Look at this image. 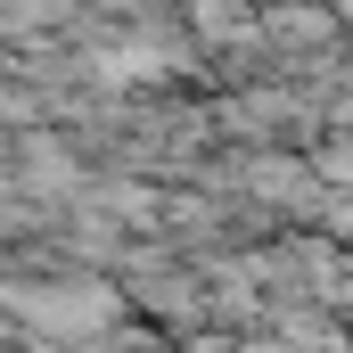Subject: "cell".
<instances>
[{"mask_svg": "<svg viewBox=\"0 0 353 353\" xmlns=\"http://www.w3.org/2000/svg\"><path fill=\"white\" fill-rule=\"evenodd\" d=\"M271 25H279V33H296V41H312V33H329V8H279Z\"/></svg>", "mask_w": 353, "mask_h": 353, "instance_id": "cell-1", "label": "cell"}]
</instances>
